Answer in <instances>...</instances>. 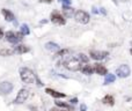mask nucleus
I'll return each instance as SVG.
<instances>
[{"mask_svg":"<svg viewBox=\"0 0 132 111\" xmlns=\"http://www.w3.org/2000/svg\"><path fill=\"white\" fill-rule=\"evenodd\" d=\"M45 49L48 51H51V52H58L59 51V45L56 43H53V42H48V43H45Z\"/></svg>","mask_w":132,"mask_h":111,"instance_id":"13","label":"nucleus"},{"mask_svg":"<svg viewBox=\"0 0 132 111\" xmlns=\"http://www.w3.org/2000/svg\"><path fill=\"white\" fill-rule=\"evenodd\" d=\"M82 66H84L82 65V63L77 58V57L68 59V60L65 63V67L67 68V70H70V71H73V72H74V71L81 70Z\"/></svg>","mask_w":132,"mask_h":111,"instance_id":"2","label":"nucleus"},{"mask_svg":"<svg viewBox=\"0 0 132 111\" xmlns=\"http://www.w3.org/2000/svg\"><path fill=\"white\" fill-rule=\"evenodd\" d=\"M87 110V105L86 104H81L80 105V111H86Z\"/></svg>","mask_w":132,"mask_h":111,"instance_id":"24","label":"nucleus"},{"mask_svg":"<svg viewBox=\"0 0 132 111\" xmlns=\"http://www.w3.org/2000/svg\"><path fill=\"white\" fill-rule=\"evenodd\" d=\"M56 105H57V107L65 108V109H68V110H72V107H71L70 104H67V103H65V102H59V101H57V102H56Z\"/></svg>","mask_w":132,"mask_h":111,"instance_id":"22","label":"nucleus"},{"mask_svg":"<svg viewBox=\"0 0 132 111\" xmlns=\"http://www.w3.org/2000/svg\"><path fill=\"white\" fill-rule=\"evenodd\" d=\"M2 36H4V32H2V30L1 29H0V38H1V37Z\"/></svg>","mask_w":132,"mask_h":111,"instance_id":"28","label":"nucleus"},{"mask_svg":"<svg viewBox=\"0 0 132 111\" xmlns=\"http://www.w3.org/2000/svg\"><path fill=\"white\" fill-rule=\"evenodd\" d=\"M131 45H132V42H131Z\"/></svg>","mask_w":132,"mask_h":111,"instance_id":"32","label":"nucleus"},{"mask_svg":"<svg viewBox=\"0 0 132 111\" xmlns=\"http://www.w3.org/2000/svg\"><path fill=\"white\" fill-rule=\"evenodd\" d=\"M68 53V50H60L57 52V56H64V55H67Z\"/></svg>","mask_w":132,"mask_h":111,"instance_id":"23","label":"nucleus"},{"mask_svg":"<svg viewBox=\"0 0 132 111\" xmlns=\"http://www.w3.org/2000/svg\"><path fill=\"white\" fill-rule=\"evenodd\" d=\"M74 19L77 22L81 23V24H86L89 22V14L85 11H77L74 14Z\"/></svg>","mask_w":132,"mask_h":111,"instance_id":"3","label":"nucleus"},{"mask_svg":"<svg viewBox=\"0 0 132 111\" xmlns=\"http://www.w3.org/2000/svg\"><path fill=\"white\" fill-rule=\"evenodd\" d=\"M20 76L24 83H34V81L37 79L35 76L34 72L27 67H21L20 68Z\"/></svg>","mask_w":132,"mask_h":111,"instance_id":"1","label":"nucleus"},{"mask_svg":"<svg viewBox=\"0 0 132 111\" xmlns=\"http://www.w3.org/2000/svg\"><path fill=\"white\" fill-rule=\"evenodd\" d=\"M1 14L4 15L5 20L8 21V22H11V21H14V20H15V18H14V14L12 13L11 11L6 9V8H2V9H1Z\"/></svg>","mask_w":132,"mask_h":111,"instance_id":"11","label":"nucleus"},{"mask_svg":"<svg viewBox=\"0 0 132 111\" xmlns=\"http://www.w3.org/2000/svg\"><path fill=\"white\" fill-rule=\"evenodd\" d=\"M77 58L79 59L82 64H87V63H88V60H89L88 57H87L86 55H84V53H79V55L77 56Z\"/></svg>","mask_w":132,"mask_h":111,"instance_id":"21","label":"nucleus"},{"mask_svg":"<svg viewBox=\"0 0 132 111\" xmlns=\"http://www.w3.org/2000/svg\"><path fill=\"white\" fill-rule=\"evenodd\" d=\"M29 51V48L26 45H23V44H19V45L15 46V49H14V52L18 53V55H21V53H26Z\"/></svg>","mask_w":132,"mask_h":111,"instance_id":"14","label":"nucleus"},{"mask_svg":"<svg viewBox=\"0 0 132 111\" xmlns=\"http://www.w3.org/2000/svg\"><path fill=\"white\" fill-rule=\"evenodd\" d=\"M68 111H71V110H68Z\"/></svg>","mask_w":132,"mask_h":111,"instance_id":"33","label":"nucleus"},{"mask_svg":"<svg viewBox=\"0 0 132 111\" xmlns=\"http://www.w3.org/2000/svg\"><path fill=\"white\" fill-rule=\"evenodd\" d=\"M28 96H29V90L26 88H22L18 93V95H16V98L14 100V103H15V104H22L28 98Z\"/></svg>","mask_w":132,"mask_h":111,"instance_id":"4","label":"nucleus"},{"mask_svg":"<svg viewBox=\"0 0 132 111\" xmlns=\"http://www.w3.org/2000/svg\"><path fill=\"white\" fill-rule=\"evenodd\" d=\"M108 55L107 51H90V57L95 60H103Z\"/></svg>","mask_w":132,"mask_h":111,"instance_id":"9","label":"nucleus"},{"mask_svg":"<svg viewBox=\"0 0 132 111\" xmlns=\"http://www.w3.org/2000/svg\"><path fill=\"white\" fill-rule=\"evenodd\" d=\"M14 50H9V49H1L0 50V56H4V57H8V56H12L14 55Z\"/></svg>","mask_w":132,"mask_h":111,"instance_id":"19","label":"nucleus"},{"mask_svg":"<svg viewBox=\"0 0 132 111\" xmlns=\"http://www.w3.org/2000/svg\"><path fill=\"white\" fill-rule=\"evenodd\" d=\"M30 30H29V27H28L27 24H22L20 27V34L22 35V36H24V35H29Z\"/></svg>","mask_w":132,"mask_h":111,"instance_id":"20","label":"nucleus"},{"mask_svg":"<svg viewBox=\"0 0 132 111\" xmlns=\"http://www.w3.org/2000/svg\"><path fill=\"white\" fill-rule=\"evenodd\" d=\"M45 93H48L49 95H51L52 97H55V98H63V97H65L66 96L65 94L59 93V91H56V90H53V89H51V88H46Z\"/></svg>","mask_w":132,"mask_h":111,"instance_id":"12","label":"nucleus"},{"mask_svg":"<svg viewBox=\"0 0 132 111\" xmlns=\"http://www.w3.org/2000/svg\"><path fill=\"white\" fill-rule=\"evenodd\" d=\"M81 72L84 73V74H86V75H90V74H93L94 73V67L93 66H90V65H88V64H86V65L82 66Z\"/></svg>","mask_w":132,"mask_h":111,"instance_id":"16","label":"nucleus"},{"mask_svg":"<svg viewBox=\"0 0 132 111\" xmlns=\"http://www.w3.org/2000/svg\"><path fill=\"white\" fill-rule=\"evenodd\" d=\"M12 90H13V84H12L11 82L4 81L0 83V93H1L2 95H7V94H9Z\"/></svg>","mask_w":132,"mask_h":111,"instance_id":"8","label":"nucleus"},{"mask_svg":"<svg viewBox=\"0 0 132 111\" xmlns=\"http://www.w3.org/2000/svg\"><path fill=\"white\" fill-rule=\"evenodd\" d=\"M115 80H116V76H115L114 74H107L105 75V79H104V84L112 83Z\"/></svg>","mask_w":132,"mask_h":111,"instance_id":"18","label":"nucleus"},{"mask_svg":"<svg viewBox=\"0 0 132 111\" xmlns=\"http://www.w3.org/2000/svg\"><path fill=\"white\" fill-rule=\"evenodd\" d=\"M130 73H131V70H130V67H129L128 65H121L116 70V74L118 75L119 78H128L129 75H130Z\"/></svg>","mask_w":132,"mask_h":111,"instance_id":"6","label":"nucleus"},{"mask_svg":"<svg viewBox=\"0 0 132 111\" xmlns=\"http://www.w3.org/2000/svg\"><path fill=\"white\" fill-rule=\"evenodd\" d=\"M94 72L98 75H107L108 74L107 68L103 65H101V64H95V66H94Z\"/></svg>","mask_w":132,"mask_h":111,"instance_id":"10","label":"nucleus"},{"mask_svg":"<svg viewBox=\"0 0 132 111\" xmlns=\"http://www.w3.org/2000/svg\"><path fill=\"white\" fill-rule=\"evenodd\" d=\"M58 1H60V2H63V0H58Z\"/></svg>","mask_w":132,"mask_h":111,"instance_id":"31","label":"nucleus"},{"mask_svg":"<svg viewBox=\"0 0 132 111\" xmlns=\"http://www.w3.org/2000/svg\"><path fill=\"white\" fill-rule=\"evenodd\" d=\"M50 111H59V110H58V109H56V108H53V109H51Z\"/></svg>","mask_w":132,"mask_h":111,"instance_id":"29","label":"nucleus"},{"mask_svg":"<svg viewBox=\"0 0 132 111\" xmlns=\"http://www.w3.org/2000/svg\"><path fill=\"white\" fill-rule=\"evenodd\" d=\"M63 13H64V16L65 18H71L75 14L74 9L72 7H68V6H63Z\"/></svg>","mask_w":132,"mask_h":111,"instance_id":"15","label":"nucleus"},{"mask_svg":"<svg viewBox=\"0 0 132 111\" xmlns=\"http://www.w3.org/2000/svg\"><path fill=\"white\" fill-rule=\"evenodd\" d=\"M71 103H72V104H77V103H78V98H72V100H71Z\"/></svg>","mask_w":132,"mask_h":111,"instance_id":"25","label":"nucleus"},{"mask_svg":"<svg viewBox=\"0 0 132 111\" xmlns=\"http://www.w3.org/2000/svg\"><path fill=\"white\" fill-rule=\"evenodd\" d=\"M102 102L104 103V104L111 105V107L115 104V100H114V97H112L111 95H107V96H104V97H103V100H102Z\"/></svg>","mask_w":132,"mask_h":111,"instance_id":"17","label":"nucleus"},{"mask_svg":"<svg viewBox=\"0 0 132 111\" xmlns=\"http://www.w3.org/2000/svg\"><path fill=\"white\" fill-rule=\"evenodd\" d=\"M41 2H52V0H41Z\"/></svg>","mask_w":132,"mask_h":111,"instance_id":"26","label":"nucleus"},{"mask_svg":"<svg viewBox=\"0 0 132 111\" xmlns=\"http://www.w3.org/2000/svg\"><path fill=\"white\" fill-rule=\"evenodd\" d=\"M130 52H131V55H132V49H131V50H130Z\"/></svg>","mask_w":132,"mask_h":111,"instance_id":"30","label":"nucleus"},{"mask_svg":"<svg viewBox=\"0 0 132 111\" xmlns=\"http://www.w3.org/2000/svg\"><path fill=\"white\" fill-rule=\"evenodd\" d=\"M51 21L53 23H56V24H62V25L66 23V20L64 19V16L60 15L57 11L52 12V14H51Z\"/></svg>","mask_w":132,"mask_h":111,"instance_id":"7","label":"nucleus"},{"mask_svg":"<svg viewBox=\"0 0 132 111\" xmlns=\"http://www.w3.org/2000/svg\"><path fill=\"white\" fill-rule=\"evenodd\" d=\"M20 36H22V35H21V34H16V32H14V31H7L6 34H5L6 41L9 42V43H12V44H16V43H18V42L21 39Z\"/></svg>","mask_w":132,"mask_h":111,"instance_id":"5","label":"nucleus"},{"mask_svg":"<svg viewBox=\"0 0 132 111\" xmlns=\"http://www.w3.org/2000/svg\"><path fill=\"white\" fill-rule=\"evenodd\" d=\"M93 13L97 14V13H98V11H97V9H96V8H94V7H93Z\"/></svg>","mask_w":132,"mask_h":111,"instance_id":"27","label":"nucleus"}]
</instances>
